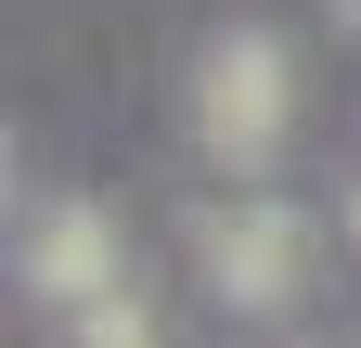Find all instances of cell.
Segmentation results:
<instances>
[{"label": "cell", "instance_id": "7a4b0ae2", "mask_svg": "<svg viewBox=\"0 0 361 348\" xmlns=\"http://www.w3.org/2000/svg\"><path fill=\"white\" fill-rule=\"evenodd\" d=\"M194 258H207V284L233 297V310H284L297 271H310V220L284 194H233V206L194 220Z\"/></svg>", "mask_w": 361, "mask_h": 348}, {"label": "cell", "instance_id": "6da1fadb", "mask_svg": "<svg viewBox=\"0 0 361 348\" xmlns=\"http://www.w3.org/2000/svg\"><path fill=\"white\" fill-rule=\"evenodd\" d=\"M284 104H297V65H284L271 26L207 39V65H194V142H207L219 168H258L271 142H284Z\"/></svg>", "mask_w": 361, "mask_h": 348}, {"label": "cell", "instance_id": "3957f363", "mask_svg": "<svg viewBox=\"0 0 361 348\" xmlns=\"http://www.w3.org/2000/svg\"><path fill=\"white\" fill-rule=\"evenodd\" d=\"M26 284L52 297V310H90V297H116V232H104V206H39L26 220Z\"/></svg>", "mask_w": 361, "mask_h": 348}, {"label": "cell", "instance_id": "277c9868", "mask_svg": "<svg viewBox=\"0 0 361 348\" xmlns=\"http://www.w3.org/2000/svg\"><path fill=\"white\" fill-rule=\"evenodd\" d=\"M65 323H78V348H168V335H155V310H142L129 284H116V297H90V310H65Z\"/></svg>", "mask_w": 361, "mask_h": 348}, {"label": "cell", "instance_id": "5b68a950", "mask_svg": "<svg viewBox=\"0 0 361 348\" xmlns=\"http://www.w3.org/2000/svg\"><path fill=\"white\" fill-rule=\"evenodd\" d=\"M348 13H361V0H348Z\"/></svg>", "mask_w": 361, "mask_h": 348}]
</instances>
